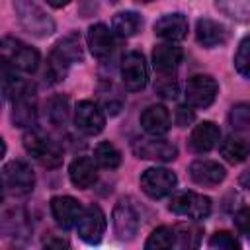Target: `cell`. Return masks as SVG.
<instances>
[{"label": "cell", "mask_w": 250, "mask_h": 250, "mask_svg": "<svg viewBox=\"0 0 250 250\" xmlns=\"http://www.w3.org/2000/svg\"><path fill=\"white\" fill-rule=\"evenodd\" d=\"M168 207L176 215L199 221V219H205L211 213V199L207 195H199V193H193V191H182V193H176L170 199Z\"/></svg>", "instance_id": "cell-7"}, {"label": "cell", "mask_w": 250, "mask_h": 250, "mask_svg": "<svg viewBox=\"0 0 250 250\" xmlns=\"http://www.w3.org/2000/svg\"><path fill=\"white\" fill-rule=\"evenodd\" d=\"M94 160L98 162V166H102L105 170H115L121 164V152L115 148V145L105 141L94 148Z\"/></svg>", "instance_id": "cell-29"}, {"label": "cell", "mask_w": 250, "mask_h": 250, "mask_svg": "<svg viewBox=\"0 0 250 250\" xmlns=\"http://www.w3.org/2000/svg\"><path fill=\"white\" fill-rule=\"evenodd\" d=\"M84 53H82V41L76 33H70L66 37H62L51 51L49 55V62H47V74L49 78H53V82H61L66 76V70L82 61Z\"/></svg>", "instance_id": "cell-1"}, {"label": "cell", "mask_w": 250, "mask_h": 250, "mask_svg": "<svg viewBox=\"0 0 250 250\" xmlns=\"http://www.w3.org/2000/svg\"><path fill=\"white\" fill-rule=\"evenodd\" d=\"M174 234H176V246L178 248H197L201 242L203 229L195 223V219H191L186 223H178L174 227Z\"/></svg>", "instance_id": "cell-25"}, {"label": "cell", "mask_w": 250, "mask_h": 250, "mask_svg": "<svg viewBox=\"0 0 250 250\" xmlns=\"http://www.w3.org/2000/svg\"><path fill=\"white\" fill-rule=\"evenodd\" d=\"M154 88L164 98H176V94H178V84H176V80L170 78V74H162V78L156 82Z\"/></svg>", "instance_id": "cell-35"}, {"label": "cell", "mask_w": 250, "mask_h": 250, "mask_svg": "<svg viewBox=\"0 0 250 250\" xmlns=\"http://www.w3.org/2000/svg\"><path fill=\"white\" fill-rule=\"evenodd\" d=\"M217 8L236 20V21H250V0H215Z\"/></svg>", "instance_id": "cell-30"}, {"label": "cell", "mask_w": 250, "mask_h": 250, "mask_svg": "<svg viewBox=\"0 0 250 250\" xmlns=\"http://www.w3.org/2000/svg\"><path fill=\"white\" fill-rule=\"evenodd\" d=\"M68 176H70V182L76 188L88 189L98 180V162L92 160V158H88V156H78V158H74L70 162Z\"/></svg>", "instance_id": "cell-20"}, {"label": "cell", "mask_w": 250, "mask_h": 250, "mask_svg": "<svg viewBox=\"0 0 250 250\" xmlns=\"http://www.w3.org/2000/svg\"><path fill=\"white\" fill-rule=\"evenodd\" d=\"M141 23H143V20L137 12H119L111 20V31H113V35L123 37V39L133 37L141 29Z\"/></svg>", "instance_id": "cell-26"}, {"label": "cell", "mask_w": 250, "mask_h": 250, "mask_svg": "<svg viewBox=\"0 0 250 250\" xmlns=\"http://www.w3.org/2000/svg\"><path fill=\"white\" fill-rule=\"evenodd\" d=\"M88 47L90 53L96 59H105L111 55L115 41H113V31L105 23H94L88 29Z\"/></svg>", "instance_id": "cell-21"}, {"label": "cell", "mask_w": 250, "mask_h": 250, "mask_svg": "<svg viewBox=\"0 0 250 250\" xmlns=\"http://www.w3.org/2000/svg\"><path fill=\"white\" fill-rule=\"evenodd\" d=\"M234 68L244 78H250V37H244L238 43V49L234 53Z\"/></svg>", "instance_id": "cell-33"}, {"label": "cell", "mask_w": 250, "mask_h": 250, "mask_svg": "<svg viewBox=\"0 0 250 250\" xmlns=\"http://www.w3.org/2000/svg\"><path fill=\"white\" fill-rule=\"evenodd\" d=\"M182 49L174 43H160L152 51V66L158 74H172L182 62Z\"/></svg>", "instance_id": "cell-16"}, {"label": "cell", "mask_w": 250, "mask_h": 250, "mask_svg": "<svg viewBox=\"0 0 250 250\" xmlns=\"http://www.w3.org/2000/svg\"><path fill=\"white\" fill-rule=\"evenodd\" d=\"M23 146L39 164L47 168H57L62 162V148L37 129H29L23 135Z\"/></svg>", "instance_id": "cell-3"}, {"label": "cell", "mask_w": 250, "mask_h": 250, "mask_svg": "<svg viewBox=\"0 0 250 250\" xmlns=\"http://www.w3.org/2000/svg\"><path fill=\"white\" fill-rule=\"evenodd\" d=\"M14 109H12V121L18 127H31L35 123L37 115V105H35V88L31 86L23 94L12 100Z\"/></svg>", "instance_id": "cell-17"}, {"label": "cell", "mask_w": 250, "mask_h": 250, "mask_svg": "<svg viewBox=\"0 0 250 250\" xmlns=\"http://www.w3.org/2000/svg\"><path fill=\"white\" fill-rule=\"evenodd\" d=\"M133 152L137 158L143 160H156V162H170L178 156V146L166 139L150 137L139 139L133 143Z\"/></svg>", "instance_id": "cell-11"}, {"label": "cell", "mask_w": 250, "mask_h": 250, "mask_svg": "<svg viewBox=\"0 0 250 250\" xmlns=\"http://www.w3.org/2000/svg\"><path fill=\"white\" fill-rule=\"evenodd\" d=\"M227 27L215 20H209V18H201L195 25V39L199 45L211 49V47H217V45H223L227 41Z\"/></svg>", "instance_id": "cell-22"}, {"label": "cell", "mask_w": 250, "mask_h": 250, "mask_svg": "<svg viewBox=\"0 0 250 250\" xmlns=\"http://www.w3.org/2000/svg\"><path fill=\"white\" fill-rule=\"evenodd\" d=\"M74 125L80 133L92 137V135H98L104 131L105 115L96 102L84 100V102H78L74 107Z\"/></svg>", "instance_id": "cell-12"}, {"label": "cell", "mask_w": 250, "mask_h": 250, "mask_svg": "<svg viewBox=\"0 0 250 250\" xmlns=\"http://www.w3.org/2000/svg\"><path fill=\"white\" fill-rule=\"evenodd\" d=\"M229 121L232 125V129L250 135V104H236V105H232V109L229 113Z\"/></svg>", "instance_id": "cell-32"}, {"label": "cell", "mask_w": 250, "mask_h": 250, "mask_svg": "<svg viewBox=\"0 0 250 250\" xmlns=\"http://www.w3.org/2000/svg\"><path fill=\"white\" fill-rule=\"evenodd\" d=\"M172 246H176V234H174V229L170 227L154 229L145 242L146 250H162V248H172Z\"/></svg>", "instance_id": "cell-31"}, {"label": "cell", "mask_w": 250, "mask_h": 250, "mask_svg": "<svg viewBox=\"0 0 250 250\" xmlns=\"http://www.w3.org/2000/svg\"><path fill=\"white\" fill-rule=\"evenodd\" d=\"M2 230L8 236H25L29 232L27 215L21 209L6 211L4 213V219H2Z\"/></svg>", "instance_id": "cell-28"}, {"label": "cell", "mask_w": 250, "mask_h": 250, "mask_svg": "<svg viewBox=\"0 0 250 250\" xmlns=\"http://www.w3.org/2000/svg\"><path fill=\"white\" fill-rule=\"evenodd\" d=\"M70 0H47V4L49 6H53V8H62V6H66Z\"/></svg>", "instance_id": "cell-40"}, {"label": "cell", "mask_w": 250, "mask_h": 250, "mask_svg": "<svg viewBox=\"0 0 250 250\" xmlns=\"http://www.w3.org/2000/svg\"><path fill=\"white\" fill-rule=\"evenodd\" d=\"M225 176V168L215 160H195L189 164V178L199 186H219Z\"/></svg>", "instance_id": "cell-19"}, {"label": "cell", "mask_w": 250, "mask_h": 250, "mask_svg": "<svg viewBox=\"0 0 250 250\" xmlns=\"http://www.w3.org/2000/svg\"><path fill=\"white\" fill-rule=\"evenodd\" d=\"M234 227L242 234H250V207H242L234 215Z\"/></svg>", "instance_id": "cell-36"}, {"label": "cell", "mask_w": 250, "mask_h": 250, "mask_svg": "<svg viewBox=\"0 0 250 250\" xmlns=\"http://www.w3.org/2000/svg\"><path fill=\"white\" fill-rule=\"evenodd\" d=\"M154 33L164 41H182L188 35V18L180 12L166 14L154 21Z\"/></svg>", "instance_id": "cell-15"}, {"label": "cell", "mask_w": 250, "mask_h": 250, "mask_svg": "<svg viewBox=\"0 0 250 250\" xmlns=\"http://www.w3.org/2000/svg\"><path fill=\"white\" fill-rule=\"evenodd\" d=\"M209 246L215 248V250H236V248H240V244L234 238V234H230L227 230H217L209 238Z\"/></svg>", "instance_id": "cell-34"}, {"label": "cell", "mask_w": 250, "mask_h": 250, "mask_svg": "<svg viewBox=\"0 0 250 250\" xmlns=\"http://www.w3.org/2000/svg\"><path fill=\"white\" fill-rule=\"evenodd\" d=\"M193 119H195V115H193L191 105H180V107L176 109V123H178L180 127H188Z\"/></svg>", "instance_id": "cell-37"}, {"label": "cell", "mask_w": 250, "mask_h": 250, "mask_svg": "<svg viewBox=\"0 0 250 250\" xmlns=\"http://www.w3.org/2000/svg\"><path fill=\"white\" fill-rule=\"evenodd\" d=\"M121 80L125 90L139 92L148 82V68L145 62V57L137 51H129L121 61Z\"/></svg>", "instance_id": "cell-9"}, {"label": "cell", "mask_w": 250, "mask_h": 250, "mask_svg": "<svg viewBox=\"0 0 250 250\" xmlns=\"http://www.w3.org/2000/svg\"><path fill=\"white\" fill-rule=\"evenodd\" d=\"M221 139V129L213 123V121H203L199 125H195V129L189 135V148L193 152H209L211 148H215L219 145Z\"/></svg>", "instance_id": "cell-18"}, {"label": "cell", "mask_w": 250, "mask_h": 250, "mask_svg": "<svg viewBox=\"0 0 250 250\" xmlns=\"http://www.w3.org/2000/svg\"><path fill=\"white\" fill-rule=\"evenodd\" d=\"M141 127L152 137H160V135L168 133V129H170L168 109L164 105H148L141 113Z\"/></svg>", "instance_id": "cell-23"}, {"label": "cell", "mask_w": 250, "mask_h": 250, "mask_svg": "<svg viewBox=\"0 0 250 250\" xmlns=\"http://www.w3.org/2000/svg\"><path fill=\"white\" fill-rule=\"evenodd\" d=\"M82 205L70 197V195H57L51 199V213H53V219L57 221L59 227L62 229H70V227H76L80 215H82Z\"/></svg>", "instance_id": "cell-14"}, {"label": "cell", "mask_w": 250, "mask_h": 250, "mask_svg": "<svg viewBox=\"0 0 250 250\" xmlns=\"http://www.w3.org/2000/svg\"><path fill=\"white\" fill-rule=\"evenodd\" d=\"M137 2H145L146 4V2H152V0H137Z\"/></svg>", "instance_id": "cell-41"}, {"label": "cell", "mask_w": 250, "mask_h": 250, "mask_svg": "<svg viewBox=\"0 0 250 250\" xmlns=\"http://www.w3.org/2000/svg\"><path fill=\"white\" fill-rule=\"evenodd\" d=\"M221 154L227 162L240 164L250 156V141H246L244 137L230 135L221 143Z\"/></svg>", "instance_id": "cell-24"}, {"label": "cell", "mask_w": 250, "mask_h": 250, "mask_svg": "<svg viewBox=\"0 0 250 250\" xmlns=\"http://www.w3.org/2000/svg\"><path fill=\"white\" fill-rule=\"evenodd\" d=\"M238 182H240V186H242V188L250 189V168H248V170H244V172L240 174V180H238Z\"/></svg>", "instance_id": "cell-39"}, {"label": "cell", "mask_w": 250, "mask_h": 250, "mask_svg": "<svg viewBox=\"0 0 250 250\" xmlns=\"http://www.w3.org/2000/svg\"><path fill=\"white\" fill-rule=\"evenodd\" d=\"M2 59L8 61L14 68L23 70V72H35L39 66V53L29 47L27 43L14 39V37H4L2 39Z\"/></svg>", "instance_id": "cell-4"}, {"label": "cell", "mask_w": 250, "mask_h": 250, "mask_svg": "<svg viewBox=\"0 0 250 250\" xmlns=\"http://www.w3.org/2000/svg\"><path fill=\"white\" fill-rule=\"evenodd\" d=\"M217 94H219V84L209 74H195L186 84V100H188V105L197 107V109L209 107L215 102Z\"/></svg>", "instance_id": "cell-6"}, {"label": "cell", "mask_w": 250, "mask_h": 250, "mask_svg": "<svg viewBox=\"0 0 250 250\" xmlns=\"http://www.w3.org/2000/svg\"><path fill=\"white\" fill-rule=\"evenodd\" d=\"M176 184H178V178L168 168H148L141 174V188L152 199L170 195L176 189Z\"/></svg>", "instance_id": "cell-8"}, {"label": "cell", "mask_w": 250, "mask_h": 250, "mask_svg": "<svg viewBox=\"0 0 250 250\" xmlns=\"http://www.w3.org/2000/svg\"><path fill=\"white\" fill-rule=\"evenodd\" d=\"M2 180L6 193L27 195L35 186V174L31 166L23 160H12L2 168Z\"/></svg>", "instance_id": "cell-5"}, {"label": "cell", "mask_w": 250, "mask_h": 250, "mask_svg": "<svg viewBox=\"0 0 250 250\" xmlns=\"http://www.w3.org/2000/svg\"><path fill=\"white\" fill-rule=\"evenodd\" d=\"M76 230H78V236L88 242V244H96L102 240L104 232H105V215L104 211L98 207V205H88L78 223H76Z\"/></svg>", "instance_id": "cell-13"}, {"label": "cell", "mask_w": 250, "mask_h": 250, "mask_svg": "<svg viewBox=\"0 0 250 250\" xmlns=\"http://www.w3.org/2000/svg\"><path fill=\"white\" fill-rule=\"evenodd\" d=\"M14 8H16V16H18L21 27L27 33H31L35 37H47V35H51L55 31V21L35 2H31V0H18L14 4Z\"/></svg>", "instance_id": "cell-2"}, {"label": "cell", "mask_w": 250, "mask_h": 250, "mask_svg": "<svg viewBox=\"0 0 250 250\" xmlns=\"http://www.w3.org/2000/svg\"><path fill=\"white\" fill-rule=\"evenodd\" d=\"M111 219H113V229H115L117 238L133 240L137 236L139 227H141V219H139V213H137L135 205L129 199H119L115 203Z\"/></svg>", "instance_id": "cell-10"}, {"label": "cell", "mask_w": 250, "mask_h": 250, "mask_svg": "<svg viewBox=\"0 0 250 250\" xmlns=\"http://www.w3.org/2000/svg\"><path fill=\"white\" fill-rule=\"evenodd\" d=\"M45 246H57V248H66L68 246V240H64V238H47L45 242H43Z\"/></svg>", "instance_id": "cell-38"}, {"label": "cell", "mask_w": 250, "mask_h": 250, "mask_svg": "<svg viewBox=\"0 0 250 250\" xmlns=\"http://www.w3.org/2000/svg\"><path fill=\"white\" fill-rule=\"evenodd\" d=\"M68 111H70L68 98L62 96V94H57L47 102V111L45 113H47V119L53 127H64L66 121H68Z\"/></svg>", "instance_id": "cell-27"}, {"label": "cell", "mask_w": 250, "mask_h": 250, "mask_svg": "<svg viewBox=\"0 0 250 250\" xmlns=\"http://www.w3.org/2000/svg\"><path fill=\"white\" fill-rule=\"evenodd\" d=\"M246 236H248V240H250V234H246Z\"/></svg>", "instance_id": "cell-42"}]
</instances>
